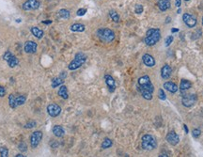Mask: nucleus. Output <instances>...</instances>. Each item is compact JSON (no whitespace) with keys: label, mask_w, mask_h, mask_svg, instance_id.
<instances>
[{"label":"nucleus","mask_w":203,"mask_h":157,"mask_svg":"<svg viewBox=\"0 0 203 157\" xmlns=\"http://www.w3.org/2000/svg\"><path fill=\"white\" fill-rule=\"evenodd\" d=\"M13 54H11L10 51H7V52H6L5 54H4V56H3V58H4V60H6V61H8V60L11 57H13Z\"/></svg>","instance_id":"obj_37"},{"label":"nucleus","mask_w":203,"mask_h":157,"mask_svg":"<svg viewBox=\"0 0 203 157\" xmlns=\"http://www.w3.org/2000/svg\"><path fill=\"white\" fill-rule=\"evenodd\" d=\"M57 94L60 96V97L62 98V99H68L69 98V93H68V88H67V87L66 86H64V85H61L60 86V88H59V89H58V92H57Z\"/></svg>","instance_id":"obj_19"},{"label":"nucleus","mask_w":203,"mask_h":157,"mask_svg":"<svg viewBox=\"0 0 203 157\" xmlns=\"http://www.w3.org/2000/svg\"><path fill=\"white\" fill-rule=\"evenodd\" d=\"M161 39V31L160 29L155 28L154 32L149 36H146L144 39V43L148 45V46H152L155 45Z\"/></svg>","instance_id":"obj_5"},{"label":"nucleus","mask_w":203,"mask_h":157,"mask_svg":"<svg viewBox=\"0 0 203 157\" xmlns=\"http://www.w3.org/2000/svg\"><path fill=\"white\" fill-rule=\"evenodd\" d=\"M51 23H52L51 20H49V21H43V24H45V25H48V24H51Z\"/></svg>","instance_id":"obj_42"},{"label":"nucleus","mask_w":203,"mask_h":157,"mask_svg":"<svg viewBox=\"0 0 203 157\" xmlns=\"http://www.w3.org/2000/svg\"><path fill=\"white\" fill-rule=\"evenodd\" d=\"M53 134L57 137H62L65 134V131L60 125H55L53 127Z\"/></svg>","instance_id":"obj_18"},{"label":"nucleus","mask_w":203,"mask_h":157,"mask_svg":"<svg viewBox=\"0 0 203 157\" xmlns=\"http://www.w3.org/2000/svg\"><path fill=\"white\" fill-rule=\"evenodd\" d=\"M173 40H174V38H173V36H168V37H166L165 39V46H169L171 43H172V41Z\"/></svg>","instance_id":"obj_36"},{"label":"nucleus","mask_w":203,"mask_h":157,"mask_svg":"<svg viewBox=\"0 0 203 157\" xmlns=\"http://www.w3.org/2000/svg\"><path fill=\"white\" fill-rule=\"evenodd\" d=\"M182 20L184 22V24L188 27H195L196 25V19L192 15L189 13H184L182 15Z\"/></svg>","instance_id":"obj_10"},{"label":"nucleus","mask_w":203,"mask_h":157,"mask_svg":"<svg viewBox=\"0 0 203 157\" xmlns=\"http://www.w3.org/2000/svg\"><path fill=\"white\" fill-rule=\"evenodd\" d=\"M184 1H189V0H184Z\"/></svg>","instance_id":"obj_47"},{"label":"nucleus","mask_w":203,"mask_h":157,"mask_svg":"<svg viewBox=\"0 0 203 157\" xmlns=\"http://www.w3.org/2000/svg\"><path fill=\"white\" fill-rule=\"evenodd\" d=\"M192 135L195 138H198L199 137V136L201 135V131L199 129H194L193 132H192Z\"/></svg>","instance_id":"obj_35"},{"label":"nucleus","mask_w":203,"mask_h":157,"mask_svg":"<svg viewBox=\"0 0 203 157\" xmlns=\"http://www.w3.org/2000/svg\"><path fill=\"white\" fill-rule=\"evenodd\" d=\"M166 141H168L170 145L172 146H175L179 143L180 141V138H179V136L176 134L174 131H170L168 135H166Z\"/></svg>","instance_id":"obj_12"},{"label":"nucleus","mask_w":203,"mask_h":157,"mask_svg":"<svg viewBox=\"0 0 203 157\" xmlns=\"http://www.w3.org/2000/svg\"><path fill=\"white\" fill-rule=\"evenodd\" d=\"M109 16L115 23H118L119 22V16H118V14L116 13L115 10H110L109 11Z\"/></svg>","instance_id":"obj_29"},{"label":"nucleus","mask_w":203,"mask_h":157,"mask_svg":"<svg viewBox=\"0 0 203 157\" xmlns=\"http://www.w3.org/2000/svg\"><path fill=\"white\" fill-rule=\"evenodd\" d=\"M6 95V89L4 87L0 86V97H4V96Z\"/></svg>","instance_id":"obj_39"},{"label":"nucleus","mask_w":203,"mask_h":157,"mask_svg":"<svg viewBox=\"0 0 203 157\" xmlns=\"http://www.w3.org/2000/svg\"><path fill=\"white\" fill-rule=\"evenodd\" d=\"M142 60H143V63H144L147 67H153V66H155V59L152 55H150V54H145V55H143Z\"/></svg>","instance_id":"obj_13"},{"label":"nucleus","mask_w":203,"mask_h":157,"mask_svg":"<svg viewBox=\"0 0 203 157\" xmlns=\"http://www.w3.org/2000/svg\"><path fill=\"white\" fill-rule=\"evenodd\" d=\"M104 80H105V84H106V86L108 87L109 90L111 92H113L115 90L116 88V82L114 80V78H113L111 75L109 74H106L104 75Z\"/></svg>","instance_id":"obj_15"},{"label":"nucleus","mask_w":203,"mask_h":157,"mask_svg":"<svg viewBox=\"0 0 203 157\" xmlns=\"http://www.w3.org/2000/svg\"><path fill=\"white\" fill-rule=\"evenodd\" d=\"M37 48H38L37 43H34V41H27L25 43V45H24V50H25V52L27 54L36 53L37 52Z\"/></svg>","instance_id":"obj_11"},{"label":"nucleus","mask_w":203,"mask_h":157,"mask_svg":"<svg viewBox=\"0 0 203 157\" xmlns=\"http://www.w3.org/2000/svg\"><path fill=\"white\" fill-rule=\"evenodd\" d=\"M113 145V141L110 139V138H104V141H103V143H102V149H104V150H105V149H108V148H110L111 146Z\"/></svg>","instance_id":"obj_27"},{"label":"nucleus","mask_w":203,"mask_h":157,"mask_svg":"<svg viewBox=\"0 0 203 157\" xmlns=\"http://www.w3.org/2000/svg\"><path fill=\"white\" fill-rule=\"evenodd\" d=\"M191 87H192V84H191V82H189L188 80L182 79V80L181 81V84H180V89H181V91H184V90H187V89H189Z\"/></svg>","instance_id":"obj_23"},{"label":"nucleus","mask_w":203,"mask_h":157,"mask_svg":"<svg viewBox=\"0 0 203 157\" xmlns=\"http://www.w3.org/2000/svg\"><path fill=\"white\" fill-rule=\"evenodd\" d=\"M9 105L10 106L13 108V109H15V108L18 106L16 104V98L13 94H10L9 95Z\"/></svg>","instance_id":"obj_25"},{"label":"nucleus","mask_w":203,"mask_h":157,"mask_svg":"<svg viewBox=\"0 0 203 157\" xmlns=\"http://www.w3.org/2000/svg\"><path fill=\"white\" fill-rule=\"evenodd\" d=\"M7 62H8V64H9V66L10 68H14V67H16L18 64H19V60H18V58L15 56H13Z\"/></svg>","instance_id":"obj_24"},{"label":"nucleus","mask_w":203,"mask_h":157,"mask_svg":"<svg viewBox=\"0 0 203 157\" xmlns=\"http://www.w3.org/2000/svg\"><path fill=\"white\" fill-rule=\"evenodd\" d=\"M137 84H138V90L140 91L142 97L146 100H152L154 91V87L152 84L150 77L148 75L139 77L138 80H137Z\"/></svg>","instance_id":"obj_1"},{"label":"nucleus","mask_w":203,"mask_h":157,"mask_svg":"<svg viewBox=\"0 0 203 157\" xmlns=\"http://www.w3.org/2000/svg\"><path fill=\"white\" fill-rule=\"evenodd\" d=\"M158 97H159V99L163 100V101L166 99V96H165V92H164V90H163L162 88H160V89H159V91H158Z\"/></svg>","instance_id":"obj_34"},{"label":"nucleus","mask_w":203,"mask_h":157,"mask_svg":"<svg viewBox=\"0 0 203 157\" xmlns=\"http://www.w3.org/2000/svg\"><path fill=\"white\" fill-rule=\"evenodd\" d=\"M86 13H87V9H79L78 10H77L76 14L78 16H83V15L86 14Z\"/></svg>","instance_id":"obj_38"},{"label":"nucleus","mask_w":203,"mask_h":157,"mask_svg":"<svg viewBox=\"0 0 203 157\" xmlns=\"http://www.w3.org/2000/svg\"><path fill=\"white\" fill-rule=\"evenodd\" d=\"M181 11H182V10H181V9H179V10H178V13H181Z\"/></svg>","instance_id":"obj_45"},{"label":"nucleus","mask_w":203,"mask_h":157,"mask_svg":"<svg viewBox=\"0 0 203 157\" xmlns=\"http://www.w3.org/2000/svg\"><path fill=\"white\" fill-rule=\"evenodd\" d=\"M171 31H172L173 33H174V32H178V31H179V30H178L177 28H173V29L171 30Z\"/></svg>","instance_id":"obj_43"},{"label":"nucleus","mask_w":203,"mask_h":157,"mask_svg":"<svg viewBox=\"0 0 203 157\" xmlns=\"http://www.w3.org/2000/svg\"><path fill=\"white\" fill-rule=\"evenodd\" d=\"M157 147V142L151 135H144L142 136V148L146 150H153Z\"/></svg>","instance_id":"obj_3"},{"label":"nucleus","mask_w":203,"mask_h":157,"mask_svg":"<svg viewBox=\"0 0 203 157\" xmlns=\"http://www.w3.org/2000/svg\"><path fill=\"white\" fill-rule=\"evenodd\" d=\"M25 155H23V154H21V153H18L17 155H16V157H24Z\"/></svg>","instance_id":"obj_44"},{"label":"nucleus","mask_w":203,"mask_h":157,"mask_svg":"<svg viewBox=\"0 0 203 157\" xmlns=\"http://www.w3.org/2000/svg\"><path fill=\"white\" fill-rule=\"evenodd\" d=\"M27 146H26V144L25 142H21L19 145H18V149H19L21 152H26V149Z\"/></svg>","instance_id":"obj_32"},{"label":"nucleus","mask_w":203,"mask_h":157,"mask_svg":"<svg viewBox=\"0 0 203 157\" xmlns=\"http://www.w3.org/2000/svg\"><path fill=\"white\" fill-rule=\"evenodd\" d=\"M86 27L82 24H74V25L71 26V30L74 32H83L85 31Z\"/></svg>","instance_id":"obj_21"},{"label":"nucleus","mask_w":203,"mask_h":157,"mask_svg":"<svg viewBox=\"0 0 203 157\" xmlns=\"http://www.w3.org/2000/svg\"><path fill=\"white\" fill-rule=\"evenodd\" d=\"M9 155V150L6 147H0V156L7 157Z\"/></svg>","instance_id":"obj_30"},{"label":"nucleus","mask_w":203,"mask_h":157,"mask_svg":"<svg viewBox=\"0 0 203 157\" xmlns=\"http://www.w3.org/2000/svg\"><path fill=\"white\" fill-rule=\"evenodd\" d=\"M26 101V96L20 95L16 98V104H17V105H25Z\"/></svg>","instance_id":"obj_28"},{"label":"nucleus","mask_w":203,"mask_h":157,"mask_svg":"<svg viewBox=\"0 0 203 157\" xmlns=\"http://www.w3.org/2000/svg\"><path fill=\"white\" fill-rule=\"evenodd\" d=\"M40 2L38 0H27L23 4L24 10H35L39 9Z\"/></svg>","instance_id":"obj_9"},{"label":"nucleus","mask_w":203,"mask_h":157,"mask_svg":"<svg viewBox=\"0 0 203 157\" xmlns=\"http://www.w3.org/2000/svg\"><path fill=\"white\" fill-rule=\"evenodd\" d=\"M164 88L166 89L170 93H176L178 91V86L175 83H173L171 81H168L164 83Z\"/></svg>","instance_id":"obj_16"},{"label":"nucleus","mask_w":203,"mask_h":157,"mask_svg":"<svg viewBox=\"0 0 203 157\" xmlns=\"http://www.w3.org/2000/svg\"><path fill=\"white\" fill-rule=\"evenodd\" d=\"M97 36L104 41V43H111L115 39V33L109 28H100L97 31Z\"/></svg>","instance_id":"obj_2"},{"label":"nucleus","mask_w":203,"mask_h":157,"mask_svg":"<svg viewBox=\"0 0 203 157\" xmlns=\"http://www.w3.org/2000/svg\"><path fill=\"white\" fill-rule=\"evenodd\" d=\"M172 74V69L168 64H165L162 69H161V76L163 79H168L171 76Z\"/></svg>","instance_id":"obj_14"},{"label":"nucleus","mask_w":203,"mask_h":157,"mask_svg":"<svg viewBox=\"0 0 203 157\" xmlns=\"http://www.w3.org/2000/svg\"><path fill=\"white\" fill-rule=\"evenodd\" d=\"M64 83V79L61 77H55L53 78V79L51 80V87L52 88H57L58 86H61L62 84Z\"/></svg>","instance_id":"obj_22"},{"label":"nucleus","mask_w":203,"mask_h":157,"mask_svg":"<svg viewBox=\"0 0 203 157\" xmlns=\"http://www.w3.org/2000/svg\"><path fill=\"white\" fill-rule=\"evenodd\" d=\"M135 13L137 14H140L143 13V6L138 4V5H136L135 6Z\"/></svg>","instance_id":"obj_33"},{"label":"nucleus","mask_w":203,"mask_h":157,"mask_svg":"<svg viewBox=\"0 0 203 157\" xmlns=\"http://www.w3.org/2000/svg\"><path fill=\"white\" fill-rule=\"evenodd\" d=\"M181 4H182V2H181V0H176V2H175V5H176V7H178V8H180V7H181Z\"/></svg>","instance_id":"obj_40"},{"label":"nucleus","mask_w":203,"mask_h":157,"mask_svg":"<svg viewBox=\"0 0 203 157\" xmlns=\"http://www.w3.org/2000/svg\"><path fill=\"white\" fill-rule=\"evenodd\" d=\"M47 113L52 118L58 117L61 114V107L57 104H50L47 105Z\"/></svg>","instance_id":"obj_7"},{"label":"nucleus","mask_w":203,"mask_h":157,"mask_svg":"<svg viewBox=\"0 0 203 157\" xmlns=\"http://www.w3.org/2000/svg\"><path fill=\"white\" fill-rule=\"evenodd\" d=\"M43 135L41 131H35L32 133V135L30 136V146L32 149H36L39 146L41 138H43Z\"/></svg>","instance_id":"obj_6"},{"label":"nucleus","mask_w":203,"mask_h":157,"mask_svg":"<svg viewBox=\"0 0 203 157\" xmlns=\"http://www.w3.org/2000/svg\"><path fill=\"white\" fill-rule=\"evenodd\" d=\"M183 127H184V130H185V133H186V134H188V133H189V131H188L187 126H186L185 124H184V125H183Z\"/></svg>","instance_id":"obj_41"},{"label":"nucleus","mask_w":203,"mask_h":157,"mask_svg":"<svg viewBox=\"0 0 203 157\" xmlns=\"http://www.w3.org/2000/svg\"><path fill=\"white\" fill-rule=\"evenodd\" d=\"M196 100L198 97L196 94H185L182 96V105L185 107H191L196 104Z\"/></svg>","instance_id":"obj_8"},{"label":"nucleus","mask_w":203,"mask_h":157,"mask_svg":"<svg viewBox=\"0 0 203 157\" xmlns=\"http://www.w3.org/2000/svg\"><path fill=\"white\" fill-rule=\"evenodd\" d=\"M202 25H203V18H202Z\"/></svg>","instance_id":"obj_46"},{"label":"nucleus","mask_w":203,"mask_h":157,"mask_svg":"<svg viewBox=\"0 0 203 157\" xmlns=\"http://www.w3.org/2000/svg\"><path fill=\"white\" fill-rule=\"evenodd\" d=\"M157 5H158V8L160 10L165 11L170 8L171 2H170V0H159Z\"/></svg>","instance_id":"obj_17"},{"label":"nucleus","mask_w":203,"mask_h":157,"mask_svg":"<svg viewBox=\"0 0 203 157\" xmlns=\"http://www.w3.org/2000/svg\"><path fill=\"white\" fill-rule=\"evenodd\" d=\"M58 15L60 18H62V19H69L70 18V11L68 10H65V9H62L58 11Z\"/></svg>","instance_id":"obj_26"},{"label":"nucleus","mask_w":203,"mask_h":157,"mask_svg":"<svg viewBox=\"0 0 203 157\" xmlns=\"http://www.w3.org/2000/svg\"><path fill=\"white\" fill-rule=\"evenodd\" d=\"M86 60H87L86 55H84L83 53H77L75 55L74 59L69 64L68 69L70 71H74V70L79 69L81 66L86 62Z\"/></svg>","instance_id":"obj_4"},{"label":"nucleus","mask_w":203,"mask_h":157,"mask_svg":"<svg viewBox=\"0 0 203 157\" xmlns=\"http://www.w3.org/2000/svg\"><path fill=\"white\" fill-rule=\"evenodd\" d=\"M36 125H37V122H34V120H31V122H27V123L25 125V128H26V129H31V128H34Z\"/></svg>","instance_id":"obj_31"},{"label":"nucleus","mask_w":203,"mask_h":157,"mask_svg":"<svg viewBox=\"0 0 203 157\" xmlns=\"http://www.w3.org/2000/svg\"><path fill=\"white\" fill-rule=\"evenodd\" d=\"M31 33H32V35L34 36V37H36L37 39H41L43 37V35H44V33H43V31L41 29H40L39 27H31Z\"/></svg>","instance_id":"obj_20"}]
</instances>
